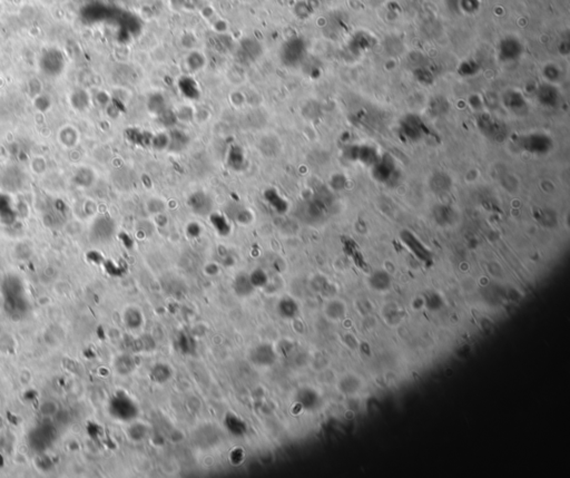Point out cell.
Here are the masks:
<instances>
[{"label":"cell","instance_id":"obj_27","mask_svg":"<svg viewBox=\"0 0 570 478\" xmlns=\"http://www.w3.org/2000/svg\"><path fill=\"white\" fill-rule=\"evenodd\" d=\"M187 63H188V66H189V68L192 70H199L204 66V58H203V56H202V54L193 53V54L189 55L188 59H187Z\"/></svg>","mask_w":570,"mask_h":478},{"label":"cell","instance_id":"obj_2","mask_svg":"<svg viewBox=\"0 0 570 478\" xmlns=\"http://www.w3.org/2000/svg\"><path fill=\"white\" fill-rule=\"evenodd\" d=\"M187 204L198 215H210L213 212V200L203 191L192 193L187 200Z\"/></svg>","mask_w":570,"mask_h":478},{"label":"cell","instance_id":"obj_1","mask_svg":"<svg viewBox=\"0 0 570 478\" xmlns=\"http://www.w3.org/2000/svg\"><path fill=\"white\" fill-rule=\"evenodd\" d=\"M40 67L45 74L57 76L64 70L65 59L61 51L58 49H49L43 54L40 58Z\"/></svg>","mask_w":570,"mask_h":478},{"label":"cell","instance_id":"obj_12","mask_svg":"<svg viewBox=\"0 0 570 478\" xmlns=\"http://www.w3.org/2000/svg\"><path fill=\"white\" fill-rule=\"evenodd\" d=\"M479 124L481 131H483L487 136L496 139L501 138V134L504 131H502L501 125L498 121H496V119L491 118L489 116H483L480 118Z\"/></svg>","mask_w":570,"mask_h":478},{"label":"cell","instance_id":"obj_29","mask_svg":"<svg viewBox=\"0 0 570 478\" xmlns=\"http://www.w3.org/2000/svg\"><path fill=\"white\" fill-rule=\"evenodd\" d=\"M57 405L55 404V402H45L43 405H41L40 407V412L44 416H53L57 413Z\"/></svg>","mask_w":570,"mask_h":478},{"label":"cell","instance_id":"obj_11","mask_svg":"<svg viewBox=\"0 0 570 478\" xmlns=\"http://www.w3.org/2000/svg\"><path fill=\"white\" fill-rule=\"evenodd\" d=\"M538 101L545 106H554L559 101V93L556 87L552 85H542L537 93Z\"/></svg>","mask_w":570,"mask_h":478},{"label":"cell","instance_id":"obj_14","mask_svg":"<svg viewBox=\"0 0 570 478\" xmlns=\"http://www.w3.org/2000/svg\"><path fill=\"white\" fill-rule=\"evenodd\" d=\"M210 219H211L212 225L214 226L216 232L219 233L220 235L225 236V235L230 234L231 225H230L229 220H227V217L225 215L221 214V213L212 212L210 214Z\"/></svg>","mask_w":570,"mask_h":478},{"label":"cell","instance_id":"obj_32","mask_svg":"<svg viewBox=\"0 0 570 478\" xmlns=\"http://www.w3.org/2000/svg\"><path fill=\"white\" fill-rule=\"evenodd\" d=\"M545 75L547 77V79L549 81H556L558 77H559V71L556 69V67L550 66V67H546L545 69Z\"/></svg>","mask_w":570,"mask_h":478},{"label":"cell","instance_id":"obj_28","mask_svg":"<svg viewBox=\"0 0 570 478\" xmlns=\"http://www.w3.org/2000/svg\"><path fill=\"white\" fill-rule=\"evenodd\" d=\"M158 117H159L160 122H162L163 125H164V126H167V127L173 126L174 124H175L176 118H177V116H176L174 113L169 112V111H166V110L160 113L159 115H158Z\"/></svg>","mask_w":570,"mask_h":478},{"label":"cell","instance_id":"obj_7","mask_svg":"<svg viewBox=\"0 0 570 478\" xmlns=\"http://www.w3.org/2000/svg\"><path fill=\"white\" fill-rule=\"evenodd\" d=\"M423 126L424 125L422 124V122L420 121L418 117L409 116L402 122L401 131L408 138L416 141V139H419L422 136L424 131Z\"/></svg>","mask_w":570,"mask_h":478},{"label":"cell","instance_id":"obj_22","mask_svg":"<svg viewBox=\"0 0 570 478\" xmlns=\"http://www.w3.org/2000/svg\"><path fill=\"white\" fill-rule=\"evenodd\" d=\"M278 308L279 312H282V314L287 316H292L297 312V303L290 298H285L282 301H279Z\"/></svg>","mask_w":570,"mask_h":478},{"label":"cell","instance_id":"obj_3","mask_svg":"<svg viewBox=\"0 0 570 478\" xmlns=\"http://www.w3.org/2000/svg\"><path fill=\"white\" fill-rule=\"evenodd\" d=\"M521 146L531 153L543 154L551 148V139L543 134H531L521 138Z\"/></svg>","mask_w":570,"mask_h":478},{"label":"cell","instance_id":"obj_34","mask_svg":"<svg viewBox=\"0 0 570 478\" xmlns=\"http://www.w3.org/2000/svg\"><path fill=\"white\" fill-rule=\"evenodd\" d=\"M3 13H4V3L3 0H0V16H2Z\"/></svg>","mask_w":570,"mask_h":478},{"label":"cell","instance_id":"obj_21","mask_svg":"<svg viewBox=\"0 0 570 478\" xmlns=\"http://www.w3.org/2000/svg\"><path fill=\"white\" fill-rule=\"evenodd\" d=\"M168 144H169L168 134L159 133L157 135H153L151 147H153L154 149H157V150H163V149H166V148L168 149Z\"/></svg>","mask_w":570,"mask_h":478},{"label":"cell","instance_id":"obj_4","mask_svg":"<svg viewBox=\"0 0 570 478\" xmlns=\"http://www.w3.org/2000/svg\"><path fill=\"white\" fill-rule=\"evenodd\" d=\"M226 164L231 170L236 171V172L244 171L247 165L244 148L237 144H233L232 146H230L226 154Z\"/></svg>","mask_w":570,"mask_h":478},{"label":"cell","instance_id":"obj_6","mask_svg":"<svg viewBox=\"0 0 570 478\" xmlns=\"http://www.w3.org/2000/svg\"><path fill=\"white\" fill-rule=\"evenodd\" d=\"M263 196L264 200L266 201V203L269 205V207L273 209L274 212L277 213V214H285V213L289 211L290 209L289 202L285 200L275 189L269 188L265 190L263 193Z\"/></svg>","mask_w":570,"mask_h":478},{"label":"cell","instance_id":"obj_10","mask_svg":"<svg viewBox=\"0 0 570 478\" xmlns=\"http://www.w3.org/2000/svg\"><path fill=\"white\" fill-rule=\"evenodd\" d=\"M129 142L141 147H151L153 134L139 128H129L126 132Z\"/></svg>","mask_w":570,"mask_h":478},{"label":"cell","instance_id":"obj_5","mask_svg":"<svg viewBox=\"0 0 570 478\" xmlns=\"http://www.w3.org/2000/svg\"><path fill=\"white\" fill-rule=\"evenodd\" d=\"M522 53V46L519 40L514 37H507L499 45V57L504 61H512L519 58Z\"/></svg>","mask_w":570,"mask_h":478},{"label":"cell","instance_id":"obj_19","mask_svg":"<svg viewBox=\"0 0 570 478\" xmlns=\"http://www.w3.org/2000/svg\"><path fill=\"white\" fill-rule=\"evenodd\" d=\"M505 103L506 106L509 107L512 111L521 110V108L526 105V102L523 101L522 96L519 94V93H515V92L508 93L505 98Z\"/></svg>","mask_w":570,"mask_h":478},{"label":"cell","instance_id":"obj_13","mask_svg":"<svg viewBox=\"0 0 570 478\" xmlns=\"http://www.w3.org/2000/svg\"><path fill=\"white\" fill-rule=\"evenodd\" d=\"M168 138H169L168 149L175 150V152L184 149L186 146H187L189 142L187 135H186L184 132L179 131V129H173V131L168 134Z\"/></svg>","mask_w":570,"mask_h":478},{"label":"cell","instance_id":"obj_17","mask_svg":"<svg viewBox=\"0 0 570 478\" xmlns=\"http://www.w3.org/2000/svg\"><path fill=\"white\" fill-rule=\"evenodd\" d=\"M235 292L240 295H247L254 290L253 284L248 275H238L234 281Z\"/></svg>","mask_w":570,"mask_h":478},{"label":"cell","instance_id":"obj_8","mask_svg":"<svg viewBox=\"0 0 570 478\" xmlns=\"http://www.w3.org/2000/svg\"><path fill=\"white\" fill-rule=\"evenodd\" d=\"M393 174H395V165L393 162L388 157L381 158L380 161L374 164V170H373V175L374 178L380 182H388L392 179Z\"/></svg>","mask_w":570,"mask_h":478},{"label":"cell","instance_id":"obj_31","mask_svg":"<svg viewBox=\"0 0 570 478\" xmlns=\"http://www.w3.org/2000/svg\"><path fill=\"white\" fill-rule=\"evenodd\" d=\"M477 2L478 0H461V5H462V8L467 10V12L472 13L478 7V3Z\"/></svg>","mask_w":570,"mask_h":478},{"label":"cell","instance_id":"obj_9","mask_svg":"<svg viewBox=\"0 0 570 478\" xmlns=\"http://www.w3.org/2000/svg\"><path fill=\"white\" fill-rule=\"evenodd\" d=\"M69 103L75 111L84 112L90 105V95L84 88H77L70 93Z\"/></svg>","mask_w":570,"mask_h":478},{"label":"cell","instance_id":"obj_23","mask_svg":"<svg viewBox=\"0 0 570 478\" xmlns=\"http://www.w3.org/2000/svg\"><path fill=\"white\" fill-rule=\"evenodd\" d=\"M148 107H149V111L153 112L154 114H157V115H159L160 113L166 110V107H165L164 98L160 95H154V96L149 98Z\"/></svg>","mask_w":570,"mask_h":478},{"label":"cell","instance_id":"obj_24","mask_svg":"<svg viewBox=\"0 0 570 478\" xmlns=\"http://www.w3.org/2000/svg\"><path fill=\"white\" fill-rule=\"evenodd\" d=\"M253 213L246 207H236L234 219L242 224H248L253 221Z\"/></svg>","mask_w":570,"mask_h":478},{"label":"cell","instance_id":"obj_30","mask_svg":"<svg viewBox=\"0 0 570 478\" xmlns=\"http://www.w3.org/2000/svg\"><path fill=\"white\" fill-rule=\"evenodd\" d=\"M186 231H187V234L191 237L195 238L202 234V226L199 224V223L192 222L187 225V227H186Z\"/></svg>","mask_w":570,"mask_h":478},{"label":"cell","instance_id":"obj_16","mask_svg":"<svg viewBox=\"0 0 570 478\" xmlns=\"http://www.w3.org/2000/svg\"><path fill=\"white\" fill-rule=\"evenodd\" d=\"M451 185V181H450L449 176L443 173L434 174L433 178L430 181V186L434 192H447Z\"/></svg>","mask_w":570,"mask_h":478},{"label":"cell","instance_id":"obj_33","mask_svg":"<svg viewBox=\"0 0 570 478\" xmlns=\"http://www.w3.org/2000/svg\"><path fill=\"white\" fill-rule=\"evenodd\" d=\"M331 185H332L335 190H340L342 186L344 185V178L342 176V174L334 175L332 178V181H331Z\"/></svg>","mask_w":570,"mask_h":478},{"label":"cell","instance_id":"obj_25","mask_svg":"<svg viewBox=\"0 0 570 478\" xmlns=\"http://www.w3.org/2000/svg\"><path fill=\"white\" fill-rule=\"evenodd\" d=\"M248 277H250V280L254 288L263 287V285H265L267 282L266 274L265 272L262 271V270H255V271H253L251 275H248Z\"/></svg>","mask_w":570,"mask_h":478},{"label":"cell","instance_id":"obj_15","mask_svg":"<svg viewBox=\"0 0 570 478\" xmlns=\"http://www.w3.org/2000/svg\"><path fill=\"white\" fill-rule=\"evenodd\" d=\"M179 88L185 97L189 98V100H195L200 96V91L198 85L195 84L193 79L188 78V77H184V78L179 83Z\"/></svg>","mask_w":570,"mask_h":478},{"label":"cell","instance_id":"obj_18","mask_svg":"<svg viewBox=\"0 0 570 478\" xmlns=\"http://www.w3.org/2000/svg\"><path fill=\"white\" fill-rule=\"evenodd\" d=\"M77 131L76 128L72 126H65L60 129L59 138L61 144L66 145V146H72L77 142Z\"/></svg>","mask_w":570,"mask_h":478},{"label":"cell","instance_id":"obj_26","mask_svg":"<svg viewBox=\"0 0 570 478\" xmlns=\"http://www.w3.org/2000/svg\"><path fill=\"white\" fill-rule=\"evenodd\" d=\"M434 214H436V219L438 221H442L443 223H447L452 217V210L445 205H440L436 207L434 210Z\"/></svg>","mask_w":570,"mask_h":478},{"label":"cell","instance_id":"obj_20","mask_svg":"<svg viewBox=\"0 0 570 478\" xmlns=\"http://www.w3.org/2000/svg\"><path fill=\"white\" fill-rule=\"evenodd\" d=\"M51 105H53V102H51V98L48 95L41 94L40 93L39 95L34 97V106L40 113H46L49 111Z\"/></svg>","mask_w":570,"mask_h":478}]
</instances>
